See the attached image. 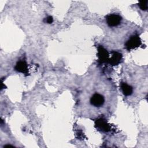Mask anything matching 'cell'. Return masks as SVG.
Here are the masks:
<instances>
[{"label":"cell","instance_id":"cell-1","mask_svg":"<svg viewBox=\"0 0 148 148\" xmlns=\"http://www.w3.org/2000/svg\"><path fill=\"white\" fill-rule=\"evenodd\" d=\"M142 43L141 40L139 35H134L130 37V38L126 42L125 46L128 50L135 49L139 47Z\"/></svg>","mask_w":148,"mask_h":148},{"label":"cell","instance_id":"cell-2","mask_svg":"<svg viewBox=\"0 0 148 148\" xmlns=\"http://www.w3.org/2000/svg\"><path fill=\"white\" fill-rule=\"evenodd\" d=\"M106 23L109 27H116L119 25L122 20L121 17L117 14H111L106 17Z\"/></svg>","mask_w":148,"mask_h":148},{"label":"cell","instance_id":"cell-3","mask_svg":"<svg viewBox=\"0 0 148 148\" xmlns=\"http://www.w3.org/2000/svg\"><path fill=\"white\" fill-rule=\"evenodd\" d=\"M98 60L101 63L108 62L109 54L107 50H106L103 46H99L98 47Z\"/></svg>","mask_w":148,"mask_h":148},{"label":"cell","instance_id":"cell-4","mask_svg":"<svg viewBox=\"0 0 148 148\" xmlns=\"http://www.w3.org/2000/svg\"><path fill=\"white\" fill-rule=\"evenodd\" d=\"M105 102L104 97L98 93H95L92 95L90 99V103L95 107H101Z\"/></svg>","mask_w":148,"mask_h":148},{"label":"cell","instance_id":"cell-5","mask_svg":"<svg viewBox=\"0 0 148 148\" xmlns=\"http://www.w3.org/2000/svg\"><path fill=\"white\" fill-rule=\"evenodd\" d=\"M95 127L99 130L103 132H108L110 130V126L107 123L105 119L103 118H99L97 119L95 122Z\"/></svg>","mask_w":148,"mask_h":148},{"label":"cell","instance_id":"cell-6","mask_svg":"<svg viewBox=\"0 0 148 148\" xmlns=\"http://www.w3.org/2000/svg\"><path fill=\"white\" fill-rule=\"evenodd\" d=\"M122 58H123V56L121 53L117 51H112V57L110 58L109 59L108 63H109L110 65L113 66L117 65L121 62L122 60Z\"/></svg>","mask_w":148,"mask_h":148},{"label":"cell","instance_id":"cell-7","mask_svg":"<svg viewBox=\"0 0 148 148\" xmlns=\"http://www.w3.org/2000/svg\"><path fill=\"white\" fill-rule=\"evenodd\" d=\"M14 69L16 71L24 74H28V65L25 61H19L17 62Z\"/></svg>","mask_w":148,"mask_h":148},{"label":"cell","instance_id":"cell-8","mask_svg":"<svg viewBox=\"0 0 148 148\" xmlns=\"http://www.w3.org/2000/svg\"><path fill=\"white\" fill-rule=\"evenodd\" d=\"M120 86H121V88L123 91V93L124 95L128 96V95H130L132 94L133 89L131 86L125 83L122 82V83H121Z\"/></svg>","mask_w":148,"mask_h":148},{"label":"cell","instance_id":"cell-9","mask_svg":"<svg viewBox=\"0 0 148 148\" xmlns=\"http://www.w3.org/2000/svg\"><path fill=\"white\" fill-rule=\"evenodd\" d=\"M148 1L145 0V1H139L138 3V6L140 8V9L142 10H147L148 8Z\"/></svg>","mask_w":148,"mask_h":148},{"label":"cell","instance_id":"cell-10","mask_svg":"<svg viewBox=\"0 0 148 148\" xmlns=\"http://www.w3.org/2000/svg\"><path fill=\"white\" fill-rule=\"evenodd\" d=\"M44 21L45 23H47V24H51L53 23V17L51 16H49L48 17H47L46 18H45Z\"/></svg>","mask_w":148,"mask_h":148},{"label":"cell","instance_id":"cell-11","mask_svg":"<svg viewBox=\"0 0 148 148\" xmlns=\"http://www.w3.org/2000/svg\"><path fill=\"white\" fill-rule=\"evenodd\" d=\"M3 147H13V146L10 145H5Z\"/></svg>","mask_w":148,"mask_h":148}]
</instances>
